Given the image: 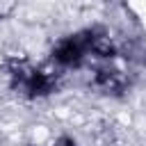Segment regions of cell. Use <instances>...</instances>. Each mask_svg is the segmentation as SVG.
<instances>
[{
    "mask_svg": "<svg viewBox=\"0 0 146 146\" xmlns=\"http://www.w3.org/2000/svg\"><path fill=\"white\" fill-rule=\"evenodd\" d=\"M96 46H98V39L94 36V32L71 34L52 48V59L62 66H73V64H80L89 50H96Z\"/></svg>",
    "mask_w": 146,
    "mask_h": 146,
    "instance_id": "1",
    "label": "cell"
},
{
    "mask_svg": "<svg viewBox=\"0 0 146 146\" xmlns=\"http://www.w3.org/2000/svg\"><path fill=\"white\" fill-rule=\"evenodd\" d=\"M23 89H25L30 96H41V94H48L50 80H48V75H46L43 71H32V73L25 78Z\"/></svg>",
    "mask_w": 146,
    "mask_h": 146,
    "instance_id": "2",
    "label": "cell"
},
{
    "mask_svg": "<svg viewBox=\"0 0 146 146\" xmlns=\"http://www.w3.org/2000/svg\"><path fill=\"white\" fill-rule=\"evenodd\" d=\"M57 146H75V141H73L71 137H62V139L57 141Z\"/></svg>",
    "mask_w": 146,
    "mask_h": 146,
    "instance_id": "3",
    "label": "cell"
}]
</instances>
